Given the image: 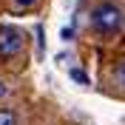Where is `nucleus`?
<instances>
[{"label": "nucleus", "instance_id": "1", "mask_svg": "<svg viewBox=\"0 0 125 125\" xmlns=\"http://www.w3.org/2000/svg\"><path fill=\"white\" fill-rule=\"evenodd\" d=\"M125 26V11L114 0H102L91 9V29L100 37H117Z\"/></svg>", "mask_w": 125, "mask_h": 125}, {"label": "nucleus", "instance_id": "2", "mask_svg": "<svg viewBox=\"0 0 125 125\" xmlns=\"http://www.w3.org/2000/svg\"><path fill=\"white\" fill-rule=\"evenodd\" d=\"M20 48H23V31L14 26H0V60L20 54Z\"/></svg>", "mask_w": 125, "mask_h": 125}, {"label": "nucleus", "instance_id": "3", "mask_svg": "<svg viewBox=\"0 0 125 125\" xmlns=\"http://www.w3.org/2000/svg\"><path fill=\"white\" fill-rule=\"evenodd\" d=\"M0 125H17L14 111H9V108H0Z\"/></svg>", "mask_w": 125, "mask_h": 125}, {"label": "nucleus", "instance_id": "4", "mask_svg": "<svg viewBox=\"0 0 125 125\" xmlns=\"http://www.w3.org/2000/svg\"><path fill=\"white\" fill-rule=\"evenodd\" d=\"M114 77H117V83L125 85V60H119L117 65H114Z\"/></svg>", "mask_w": 125, "mask_h": 125}, {"label": "nucleus", "instance_id": "5", "mask_svg": "<svg viewBox=\"0 0 125 125\" xmlns=\"http://www.w3.org/2000/svg\"><path fill=\"white\" fill-rule=\"evenodd\" d=\"M68 74H71V80H77L80 85H85V83H88V77H85V74H83V71H80V68H71Z\"/></svg>", "mask_w": 125, "mask_h": 125}, {"label": "nucleus", "instance_id": "6", "mask_svg": "<svg viewBox=\"0 0 125 125\" xmlns=\"http://www.w3.org/2000/svg\"><path fill=\"white\" fill-rule=\"evenodd\" d=\"M14 3H17V6H20V9H31V6H34V3H37V0H14Z\"/></svg>", "mask_w": 125, "mask_h": 125}, {"label": "nucleus", "instance_id": "7", "mask_svg": "<svg viewBox=\"0 0 125 125\" xmlns=\"http://www.w3.org/2000/svg\"><path fill=\"white\" fill-rule=\"evenodd\" d=\"M3 94H6V85H3V83H0V97H3Z\"/></svg>", "mask_w": 125, "mask_h": 125}]
</instances>
